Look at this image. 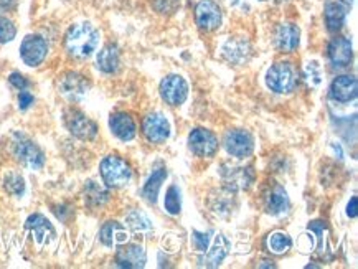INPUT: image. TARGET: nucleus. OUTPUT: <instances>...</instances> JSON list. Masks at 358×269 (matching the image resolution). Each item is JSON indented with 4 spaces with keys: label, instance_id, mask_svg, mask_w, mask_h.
I'll return each instance as SVG.
<instances>
[{
    "label": "nucleus",
    "instance_id": "obj_6",
    "mask_svg": "<svg viewBox=\"0 0 358 269\" xmlns=\"http://www.w3.org/2000/svg\"><path fill=\"white\" fill-rule=\"evenodd\" d=\"M65 124L68 131L80 140H93L98 136V126H96V122L91 121L86 114L78 111V109H66Z\"/></svg>",
    "mask_w": 358,
    "mask_h": 269
},
{
    "label": "nucleus",
    "instance_id": "obj_35",
    "mask_svg": "<svg viewBox=\"0 0 358 269\" xmlns=\"http://www.w3.org/2000/svg\"><path fill=\"white\" fill-rule=\"evenodd\" d=\"M8 81H10V85L13 88H17L18 91H24V89H29V80L25 78L24 75H20V73H12L10 76H8Z\"/></svg>",
    "mask_w": 358,
    "mask_h": 269
},
{
    "label": "nucleus",
    "instance_id": "obj_26",
    "mask_svg": "<svg viewBox=\"0 0 358 269\" xmlns=\"http://www.w3.org/2000/svg\"><path fill=\"white\" fill-rule=\"evenodd\" d=\"M165 179H167V168L162 167L152 172V175L149 177V180L145 182L144 189H142V197H144L149 203L157 202L159 191L162 189V184Z\"/></svg>",
    "mask_w": 358,
    "mask_h": 269
},
{
    "label": "nucleus",
    "instance_id": "obj_22",
    "mask_svg": "<svg viewBox=\"0 0 358 269\" xmlns=\"http://www.w3.org/2000/svg\"><path fill=\"white\" fill-rule=\"evenodd\" d=\"M289 205H291V202H289L287 191L281 185H274L264 195V210L269 215H282L289 210Z\"/></svg>",
    "mask_w": 358,
    "mask_h": 269
},
{
    "label": "nucleus",
    "instance_id": "obj_5",
    "mask_svg": "<svg viewBox=\"0 0 358 269\" xmlns=\"http://www.w3.org/2000/svg\"><path fill=\"white\" fill-rule=\"evenodd\" d=\"M223 144L229 156L236 159L250 157L252 150H255V138H252L250 131H245V129L227 131Z\"/></svg>",
    "mask_w": 358,
    "mask_h": 269
},
{
    "label": "nucleus",
    "instance_id": "obj_34",
    "mask_svg": "<svg viewBox=\"0 0 358 269\" xmlns=\"http://www.w3.org/2000/svg\"><path fill=\"white\" fill-rule=\"evenodd\" d=\"M192 240H194V246L196 252L205 253L210 246V233H200V231H194L192 233Z\"/></svg>",
    "mask_w": 358,
    "mask_h": 269
},
{
    "label": "nucleus",
    "instance_id": "obj_23",
    "mask_svg": "<svg viewBox=\"0 0 358 269\" xmlns=\"http://www.w3.org/2000/svg\"><path fill=\"white\" fill-rule=\"evenodd\" d=\"M324 20L325 25H327V30L332 31V34H337V31L342 30L343 25H345L347 6H343L338 0L327 2L324 10Z\"/></svg>",
    "mask_w": 358,
    "mask_h": 269
},
{
    "label": "nucleus",
    "instance_id": "obj_3",
    "mask_svg": "<svg viewBox=\"0 0 358 269\" xmlns=\"http://www.w3.org/2000/svg\"><path fill=\"white\" fill-rule=\"evenodd\" d=\"M12 156L22 166L30 168V170H38L45 163V154L34 140L27 138L24 134H13L10 143Z\"/></svg>",
    "mask_w": 358,
    "mask_h": 269
},
{
    "label": "nucleus",
    "instance_id": "obj_17",
    "mask_svg": "<svg viewBox=\"0 0 358 269\" xmlns=\"http://www.w3.org/2000/svg\"><path fill=\"white\" fill-rule=\"evenodd\" d=\"M358 94V83L355 76L341 75L330 85V98L338 103H350Z\"/></svg>",
    "mask_w": 358,
    "mask_h": 269
},
{
    "label": "nucleus",
    "instance_id": "obj_16",
    "mask_svg": "<svg viewBox=\"0 0 358 269\" xmlns=\"http://www.w3.org/2000/svg\"><path fill=\"white\" fill-rule=\"evenodd\" d=\"M327 54L329 60L334 66L345 68L352 63L353 60V48L352 42L347 38V36H335V38L330 40L327 47Z\"/></svg>",
    "mask_w": 358,
    "mask_h": 269
},
{
    "label": "nucleus",
    "instance_id": "obj_11",
    "mask_svg": "<svg viewBox=\"0 0 358 269\" xmlns=\"http://www.w3.org/2000/svg\"><path fill=\"white\" fill-rule=\"evenodd\" d=\"M48 54V43L41 35H27L20 45V57L25 65L38 66Z\"/></svg>",
    "mask_w": 358,
    "mask_h": 269
},
{
    "label": "nucleus",
    "instance_id": "obj_32",
    "mask_svg": "<svg viewBox=\"0 0 358 269\" xmlns=\"http://www.w3.org/2000/svg\"><path fill=\"white\" fill-rule=\"evenodd\" d=\"M17 27L10 18L0 13V43H8L15 38Z\"/></svg>",
    "mask_w": 358,
    "mask_h": 269
},
{
    "label": "nucleus",
    "instance_id": "obj_25",
    "mask_svg": "<svg viewBox=\"0 0 358 269\" xmlns=\"http://www.w3.org/2000/svg\"><path fill=\"white\" fill-rule=\"evenodd\" d=\"M228 253H229V241L227 240V236L224 235H218L213 241L212 248L206 249V254L205 258L201 259V264L206 268H217L218 264L228 256Z\"/></svg>",
    "mask_w": 358,
    "mask_h": 269
},
{
    "label": "nucleus",
    "instance_id": "obj_13",
    "mask_svg": "<svg viewBox=\"0 0 358 269\" xmlns=\"http://www.w3.org/2000/svg\"><path fill=\"white\" fill-rule=\"evenodd\" d=\"M301 43V29L291 22H284L276 27L274 31V45L279 52L292 53Z\"/></svg>",
    "mask_w": 358,
    "mask_h": 269
},
{
    "label": "nucleus",
    "instance_id": "obj_14",
    "mask_svg": "<svg viewBox=\"0 0 358 269\" xmlns=\"http://www.w3.org/2000/svg\"><path fill=\"white\" fill-rule=\"evenodd\" d=\"M222 54L233 65H243L250 60L251 45L243 36H229L222 45Z\"/></svg>",
    "mask_w": 358,
    "mask_h": 269
},
{
    "label": "nucleus",
    "instance_id": "obj_1",
    "mask_svg": "<svg viewBox=\"0 0 358 269\" xmlns=\"http://www.w3.org/2000/svg\"><path fill=\"white\" fill-rule=\"evenodd\" d=\"M99 30L90 22H80L71 25L65 34V50L70 57L76 60H85L96 52L99 45Z\"/></svg>",
    "mask_w": 358,
    "mask_h": 269
},
{
    "label": "nucleus",
    "instance_id": "obj_19",
    "mask_svg": "<svg viewBox=\"0 0 358 269\" xmlns=\"http://www.w3.org/2000/svg\"><path fill=\"white\" fill-rule=\"evenodd\" d=\"M109 127L111 132L116 136L117 139L124 140V143H129L136 138V122L132 119L131 114L127 112H114L109 117Z\"/></svg>",
    "mask_w": 358,
    "mask_h": 269
},
{
    "label": "nucleus",
    "instance_id": "obj_39",
    "mask_svg": "<svg viewBox=\"0 0 358 269\" xmlns=\"http://www.w3.org/2000/svg\"><path fill=\"white\" fill-rule=\"evenodd\" d=\"M357 205H358V200H357V197H353L352 200H350V203L347 205V215L350 217V218H355L357 217Z\"/></svg>",
    "mask_w": 358,
    "mask_h": 269
},
{
    "label": "nucleus",
    "instance_id": "obj_24",
    "mask_svg": "<svg viewBox=\"0 0 358 269\" xmlns=\"http://www.w3.org/2000/svg\"><path fill=\"white\" fill-rule=\"evenodd\" d=\"M96 65H98V70H101L106 75H111V73H116L121 66V52H119L117 45L108 43L96 57Z\"/></svg>",
    "mask_w": 358,
    "mask_h": 269
},
{
    "label": "nucleus",
    "instance_id": "obj_12",
    "mask_svg": "<svg viewBox=\"0 0 358 269\" xmlns=\"http://www.w3.org/2000/svg\"><path fill=\"white\" fill-rule=\"evenodd\" d=\"M58 89L70 101H80L88 93L90 81L86 80V76L80 75V73L68 71L59 78Z\"/></svg>",
    "mask_w": 358,
    "mask_h": 269
},
{
    "label": "nucleus",
    "instance_id": "obj_10",
    "mask_svg": "<svg viewBox=\"0 0 358 269\" xmlns=\"http://www.w3.org/2000/svg\"><path fill=\"white\" fill-rule=\"evenodd\" d=\"M159 91L169 106H180L188 96V83L180 75H169L162 80Z\"/></svg>",
    "mask_w": 358,
    "mask_h": 269
},
{
    "label": "nucleus",
    "instance_id": "obj_38",
    "mask_svg": "<svg viewBox=\"0 0 358 269\" xmlns=\"http://www.w3.org/2000/svg\"><path fill=\"white\" fill-rule=\"evenodd\" d=\"M15 6H17V0H0V13L13 10Z\"/></svg>",
    "mask_w": 358,
    "mask_h": 269
},
{
    "label": "nucleus",
    "instance_id": "obj_2",
    "mask_svg": "<svg viewBox=\"0 0 358 269\" xmlns=\"http://www.w3.org/2000/svg\"><path fill=\"white\" fill-rule=\"evenodd\" d=\"M299 83V73L291 61H278L266 73V85L271 91L279 94H287L296 89Z\"/></svg>",
    "mask_w": 358,
    "mask_h": 269
},
{
    "label": "nucleus",
    "instance_id": "obj_21",
    "mask_svg": "<svg viewBox=\"0 0 358 269\" xmlns=\"http://www.w3.org/2000/svg\"><path fill=\"white\" fill-rule=\"evenodd\" d=\"M127 231L119 221H106L101 226L99 240L101 243L108 248H119V246L127 243Z\"/></svg>",
    "mask_w": 358,
    "mask_h": 269
},
{
    "label": "nucleus",
    "instance_id": "obj_9",
    "mask_svg": "<svg viewBox=\"0 0 358 269\" xmlns=\"http://www.w3.org/2000/svg\"><path fill=\"white\" fill-rule=\"evenodd\" d=\"M142 134L152 144H162L171 136V122L162 112L147 114L142 121Z\"/></svg>",
    "mask_w": 358,
    "mask_h": 269
},
{
    "label": "nucleus",
    "instance_id": "obj_20",
    "mask_svg": "<svg viewBox=\"0 0 358 269\" xmlns=\"http://www.w3.org/2000/svg\"><path fill=\"white\" fill-rule=\"evenodd\" d=\"M222 175L229 190H246L255 180L252 167H229L228 170L222 172Z\"/></svg>",
    "mask_w": 358,
    "mask_h": 269
},
{
    "label": "nucleus",
    "instance_id": "obj_37",
    "mask_svg": "<svg viewBox=\"0 0 358 269\" xmlns=\"http://www.w3.org/2000/svg\"><path fill=\"white\" fill-rule=\"evenodd\" d=\"M34 104V96L29 91L24 89L18 93V108L20 109H29Z\"/></svg>",
    "mask_w": 358,
    "mask_h": 269
},
{
    "label": "nucleus",
    "instance_id": "obj_31",
    "mask_svg": "<svg viewBox=\"0 0 358 269\" xmlns=\"http://www.w3.org/2000/svg\"><path fill=\"white\" fill-rule=\"evenodd\" d=\"M164 208L165 212L171 213V215H178V213H180L182 198H180V190H178V187L172 185L171 189L167 190V194H165V198H164Z\"/></svg>",
    "mask_w": 358,
    "mask_h": 269
},
{
    "label": "nucleus",
    "instance_id": "obj_8",
    "mask_svg": "<svg viewBox=\"0 0 358 269\" xmlns=\"http://www.w3.org/2000/svg\"><path fill=\"white\" fill-rule=\"evenodd\" d=\"M223 12L215 0H200L195 7V24L200 30L213 31L222 27Z\"/></svg>",
    "mask_w": 358,
    "mask_h": 269
},
{
    "label": "nucleus",
    "instance_id": "obj_40",
    "mask_svg": "<svg viewBox=\"0 0 358 269\" xmlns=\"http://www.w3.org/2000/svg\"><path fill=\"white\" fill-rule=\"evenodd\" d=\"M343 2H345V3H347V6H352V3H353V2H355V0H343Z\"/></svg>",
    "mask_w": 358,
    "mask_h": 269
},
{
    "label": "nucleus",
    "instance_id": "obj_30",
    "mask_svg": "<svg viewBox=\"0 0 358 269\" xmlns=\"http://www.w3.org/2000/svg\"><path fill=\"white\" fill-rule=\"evenodd\" d=\"M3 189H6L7 194H10L12 197H22L25 194V180L24 177L17 172H8V174L3 177Z\"/></svg>",
    "mask_w": 358,
    "mask_h": 269
},
{
    "label": "nucleus",
    "instance_id": "obj_18",
    "mask_svg": "<svg viewBox=\"0 0 358 269\" xmlns=\"http://www.w3.org/2000/svg\"><path fill=\"white\" fill-rule=\"evenodd\" d=\"M25 228L34 235V238L38 246H45L52 241L55 236H57V231L52 223H50L47 218L40 213H35V215H30L25 221Z\"/></svg>",
    "mask_w": 358,
    "mask_h": 269
},
{
    "label": "nucleus",
    "instance_id": "obj_41",
    "mask_svg": "<svg viewBox=\"0 0 358 269\" xmlns=\"http://www.w3.org/2000/svg\"><path fill=\"white\" fill-rule=\"evenodd\" d=\"M261 2H264V0H261Z\"/></svg>",
    "mask_w": 358,
    "mask_h": 269
},
{
    "label": "nucleus",
    "instance_id": "obj_15",
    "mask_svg": "<svg viewBox=\"0 0 358 269\" xmlns=\"http://www.w3.org/2000/svg\"><path fill=\"white\" fill-rule=\"evenodd\" d=\"M116 263L119 268H127V269H141L145 266L147 263V254L145 249L141 245H121L116 254Z\"/></svg>",
    "mask_w": 358,
    "mask_h": 269
},
{
    "label": "nucleus",
    "instance_id": "obj_28",
    "mask_svg": "<svg viewBox=\"0 0 358 269\" xmlns=\"http://www.w3.org/2000/svg\"><path fill=\"white\" fill-rule=\"evenodd\" d=\"M85 200L90 207H101V205H104L109 200V194L98 182L90 180L85 185Z\"/></svg>",
    "mask_w": 358,
    "mask_h": 269
},
{
    "label": "nucleus",
    "instance_id": "obj_4",
    "mask_svg": "<svg viewBox=\"0 0 358 269\" xmlns=\"http://www.w3.org/2000/svg\"><path fill=\"white\" fill-rule=\"evenodd\" d=\"M101 177L109 189H121L126 187L132 179V168L129 163L119 156H108L101 161Z\"/></svg>",
    "mask_w": 358,
    "mask_h": 269
},
{
    "label": "nucleus",
    "instance_id": "obj_7",
    "mask_svg": "<svg viewBox=\"0 0 358 269\" xmlns=\"http://www.w3.org/2000/svg\"><path fill=\"white\" fill-rule=\"evenodd\" d=\"M188 147L195 156L210 159L218 152V139L210 129L196 127L188 136Z\"/></svg>",
    "mask_w": 358,
    "mask_h": 269
},
{
    "label": "nucleus",
    "instance_id": "obj_27",
    "mask_svg": "<svg viewBox=\"0 0 358 269\" xmlns=\"http://www.w3.org/2000/svg\"><path fill=\"white\" fill-rule=\"evenodd\" d=\"M126 223L136 235L145 236V235L152 233V230H154L152 221L147 218L145 213L139 212V210H131V212L126 215Z\"/></svg>",
    "mask_w": 358,
    "mask_h": 269
},
{
    "label": "nucleus",
    "instance_id": "obj_29",
    "mask_svg": "<svg viewBox=\"0 0 358 269\" xmlns=\"http://www.w3.org/2000/svg\"><path fill=\"white\" fill-rule=\"evenodd\" d=\"M266 246H268V252L273 254H284L292 248V240L284 231H274L266 240Z\"/></svg>",
    "mask_w": 358,
    "mask_h": 269
},
{
    "label": "nucleus",
    "instance_id": "obj_33",
    "mask_svg": "<svg viewBox=\"0 0 358 269\" xmlns=\"http://www.w3.org/2000/svg\"><path fill=\"white\" fill-rule=\"evenodd\" d=\"M306 80L310 86H319L322 81V68L317 61H309L306 65Z\"/></svg>",
    "mask_w": 358,
    "mask_h": 269
},
{
    "label": "nucleus",
    "instance_id": "obj_36",
    "mask_svg": "<svg viewBox=\"0 0 358 269\" xmlns=\"http://www.w3.org/2000/svg\"><path fill=\"white\" fill-rule=\"evenodd\" d=\"M314 246H315V236H314V233L302 235L301 236V241H299L301 252L309 253V252H312V249H314Z\"/></svg>",
    "mask_w": 358,
    "mask_h": 269
}]
</instances>
